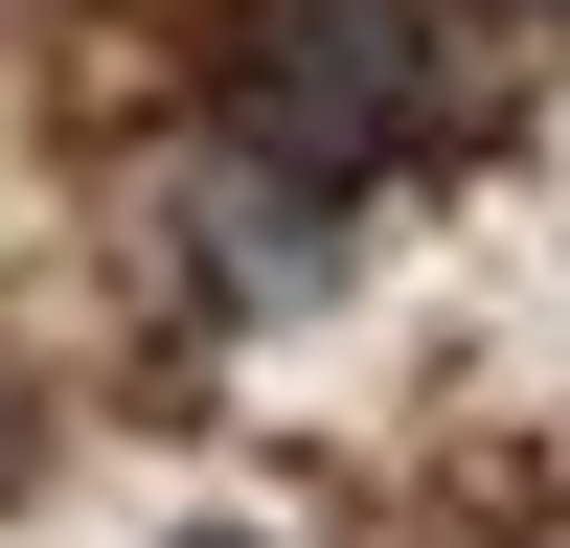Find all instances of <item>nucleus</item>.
<instances>
[{
	"label": "nucleus",
	"mask_w": 570,
	"mask_h": 548,
	"mask_svg": "<svg viewBox=\"0 0 570 548\" xmlns=\"http://www.w3.org/2000/svg\"><path fill=\"white\" fill-rule=\"evenodd\" d=\"M411 115H434V23H411V0H274V23L228 46V137H252V183H297V206H343Z\"/></svg>",
	"instance_id": "1"
},
{
	"label": "nucleus",
	"mask_w": 570,
	"mask_h": 548,
	"mask_svg": "<svg viewBox=\"0 0 570 548\" xmlns=\"http://www.w3.org/2000/svg\"><path fill=\"white\" fill-rule=\"evenodd\" d=\"M206 228H228V252H206V274H228V297H297V274H320V252H343V206H297V183H228V206H206Z\"/></svg>",
	"instance_id": "2"
},
{
	"label": "nucleus",
	"mask_w": 570,
	"mask_h": 548,
	"mask_svg": "<svg viewBox=\"0 0 570 548\" xmlns=\"http://www.w3.org/2000/svg\"><path fill=\"white\" fill-rule=\"evenodd\" d=\"M183 548H252V526H183Z\"/></svg>",
	"instance_id": "3"
},
{
	"label": "nucleus",
	"mask_w": 570,
	"mask_h": 548,
	"mask_svg": "<svg viewBox=\"0 0 570 548\" xmlns=\"http://www.w3.org/2000/svg\"><path fill=\"white\" fill-rule=\"evenodd\" d=\"M525 23H570V0H525Z\"/></svg>",
	"instance_id": "4"
}]
</instances>
